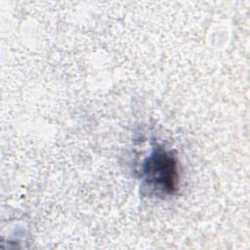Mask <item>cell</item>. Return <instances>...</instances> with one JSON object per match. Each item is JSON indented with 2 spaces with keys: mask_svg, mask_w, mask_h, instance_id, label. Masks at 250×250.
Returning <instances> with one entry per match:
<instances>
[{
  "mask_svg": "<svg viewBox=\"0 0 250 250\" xmlns=\"http://www.w3.org/2000/svg\"><path fill=\"white\" fill-rule=\"evenodd\" d=\"M144 174L146 181L154 188L164 193H173L177 188L178 170L174 157L158 149L145 162Z\"/></svg>",
  "mask_w": 250,
  "mask_h": 250,
  "instance_id": "cell-1",
  "label": "cell"
}]
</instances>
